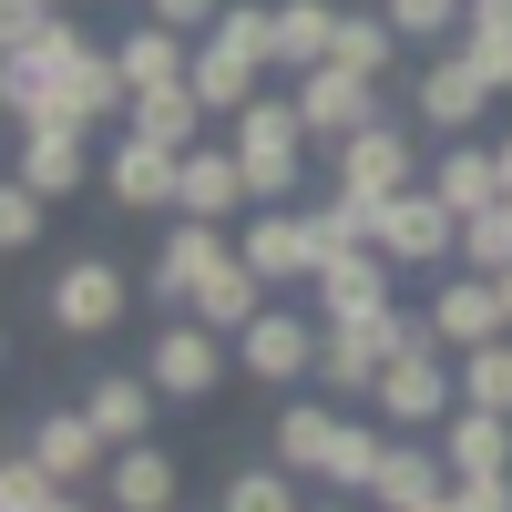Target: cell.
<instances>
[{"instance_id":"cell-6","label":"cell","mask_w":512,"mask_h":512,"mask_svg":"<svg viewBox=\"0 0 512 512\" xmlns=\"http://www.w3.org/2000/svg\"><path fill=\"white\" fill-rule=\"evenodd\" d=\"M226 256H236V236H226V226H195V216H175V226H164V246H154V267H144V297L185 318V308H195V287L216 277Z\"/></svg>"},{"instance_id":"cell-24","label":"cell","mask_w":512,"mask_h":512,"mask_svg":"<svg viewBox=\"0 0 512 512\" xmlns=\"http://www.w3.org/2000/svg\"><path fill=\"white\" fill-rule=\"evenodd\" d=\"M113 62L134 93H154V82H195V31H164V21H134L113 41Z\"/></svg>"},{"instance_id":"cell-30","label":"cell","mask_w":512,"mask_h":512,"mask_svg":"<svg viewBox=\"0 0 512 512\" xmlns=\"http://www.w3.org/2000/svg\"><path fill=\"white\" fill-rule=\"evenodd\" d=\"M134 134L195 154V134H205V93H195V82H154V93H134Z\"/></svg>"},{"instance_id":"cell-28","label":"cell","mask_w":512,"mask_h":512,"mask_svg":"<svg viewBox=\"0 0 512 512\" xmlns=\"http://www.w3.org/2000/svg\"><path fill=\"white\" fill-rule=\"evenodd\" d=\"M103 492H113V512H175V461H164L154 441H134V451H113V472H103Z\"/></svg>"},{"instance_id":"cell-12","label":"cell","mask_w":512,"mask_h":512,"mask_svg":"<svg viewBox=\"0 0 512 512\" xmlns=\"http://www.w3.org/2000/svg\"><path fill=\"white\" fill-rule=\"evenodd\" d=\"M41 123H134V82H123V62L113 52H82V62H62L52 72V103H41Z\"/></svg>"},{"instance_id":"cell-44","label":"cell","mask_w":512,"mask_h":512,"mask_svg":"<svg viewBox=\"0 0 512 512\" xmlns=\"http://www.w3.org/2000/svg\"><path fill=\"white\" fill-rule=\"evenodd\" d=\"M308 512H369V502H349V492H328V502H308Z\"/></svg>"},{"instance_id":"cell-4","label":"cell","mask_w":512,"mask_h":512,"mask_svg":"<svg viewBox=\"0 0 512 512\" xmlns=\"http://www.w3.org/2000/svg\"><path fill=\"white\" fill-rule=\"evenodd\" d=\"M328 175H338V195H359V205H390V195H410L420 175H431V164L410 154V134L390 113L369 123V134H349V144H328Z\"/></svg>"},{"instance_id":"cell-7","label":"cell","mask_w":512,"mask_h":512,"mask_svg":"<svg viewBox=\"0 0 512 512\" xmlns=\"http://www.w3.org/2000/svg\"><path fill=\"white\" fill-rule=\"evenodd\" d=\"M175 185H185V154L123 123V144L103 154V195L123 205V216H175Z\"/></svg>"},{"instance_id":"cell-1","label":"cell","mask_w":512,"mask_h":512,"mask_svg":"<svg viewBox=\"0 0 512 512\" xmlns=\"http://www.w3.org/2000/svg\"><path fill=\"white\" fill-rule=\"evenodd\" d=\"M226 144H236V164H246V185H256V205H297V185H308V113H297V93H256L236 123H226Z\"/></svg>"},{"instance_id":"cell-16","label":"cell","mask_w":512,"mask_h":512,"mask_svg":"<svg viewBox=\"0 0 512 512\" xmlns=\"http://www.w3.org/2000/svg\"><path fill=\"white\" fill-rule=\"evenodd\" d=\"M11 175L31 185V195H72V185H93L103 175V164H93V134H82V123H31V134H21V154H11Z\"/></svg>"},{"instance_id":"cell-41","label":"cell","mask_w":512,"mask_h":512,"mask_svg":"<svg viewBox=\"0 0 512 512\" xmlns=\"http://www.w3.org/2000/svg\"><path fill=\"white\" fill-rule=\"evenodd\" d=\"M461 512H512V472H482V482H461Z\"/></svg>"},{"instance_id":"cell-40","label":"cell","mask_w":512,"mask_h":512,"mask_svg":"<svg viewBox=\"0 0 512 512\" xmlns=\"http://www.w3.org/2000/svg\"><path fill=\"white\" fill-rule=\"evenodd\" d=\"M461 41H512V0H472V11H461Z\"/></svg>"},{"instance_id":"cell-14","label":"cell","mask_w":512,"mask_h":512,"mask_svg":"<svg viewBox=\"0 0 512 512\" xmlns=\"http://www.w3.org/2000/svg\"><path fill=\"white\" fill-rule=\"evenodd\" d=\"M431 328H441V349H492V338H512V308H502V277H472V267H451L441 297H431Z\"/></svg>"},{"instance_id":"cell-27","label":"cell","mask_w":512,"mask_h":512,"mask_svg":"<svg viewBox=\"0 0 512 512\" xmlns=\"http://www.w3.org/2000/svg\"><path fill=\"white\" fill-rule=\"evenodd\" d=\"M431 492H451V461L420 441V431H390V461H379V512H410V502H431Z\"/></svg>"},{"instance_id":"cell-19","label":"cell","mask_w":512,"mask_h":512,"mask_svg":"<svg viewBox=\"0 0 512 512\" xmlns=\"http://www.w3.org/2000/svg\"><path fill=\"white\" fill-rule=\"evenodd\" d=\"M308 287H318V318H379V308H400V297H390V256H379V246H338Z\"/></svg>"},{"instance_id":"cell-26","label":"cell","mask_w":512,"mask_h":512,"mask_svg":"<svg viewBox=\"0 0 512 512\" xmlns=\"http://www.w3.org/2000/svg\"><path fill=\"white\" fill-rule=\"evenodd\" d=\"M185 318H205L216 338H246L256 318H267V277H256L246 256H226V267H216V277L195 287V308H185Z\"/></svg>"},{"instance_id":"cell-21","label":"cell","mask_w":512,"mask_h":512,"mask_svg":"<svg viewBox=\"0 0 512 512\" xmlns=\"http://www.w3.org/2000/svg\"><path fill=\"white\" fill-rule=\"evenodd\" d=\"M82 410H93V431H103L113 451H134V441L154 431V410H164V390H154L144 369H103L93 390H82Z\"/></svg>"},{"instance_id":"cell-25","label":"cell","mask_w":512,"mask_h":512,"mask_svg":"<svg viewBox=\"0 0 512 512\" xmlns=\"http://www.w3.org/2000/svg\"><path fill=\"white\" fill-rule=\"evenodd\" d=\"M441 461H451V482L512 472V420H502V410H451V420H441Z\"/></svg>"},{"instance_id":"cell-33","label":"cell","mask_w":512,"mask_h":512,"mask_svg":"<svg viewBox=\"0 0 512 512\" xmlns=\"http://www.w3.org/2000/svg\"><path fill=\"white\" fill-rule=\"evenodd\" d=\"M390 52H400V31H390V11H349V21H338V62H349V72H390Z\"/></svg>"},{"instance_id":"cell-23","label":"cell","mask_w":512,"mask_h":512,"mask_svg":"<svg viewBox=\"0 0 512 512\" xmlns=\"http://www.w3.org/2000/svg\"><path fill=\"white\" fill-rule=\"evenodd\" d=\"M338 21H349L338 0H277V82L338 62Z\"/></svg>"},{"instance_id":"cell-38","label":"cell","mask_w":512,"mask_h":512,"mask_svg":"<svg viewBox=\"0 0 512 512\" xmlns=\"http://www.w3.org/2000/svg\"><path fill=\"white\" fill-rule=\"evenodd\" d=\"M41 205H52V195H31L11 175V195H0V246H41Z\"/></svg>"},{"instance_id":"cell-36","label":"cell","mask_w":512,"mask_h":512,"mask_svg":"<svg viewBox=\"0 0 512 512\" xmlns=\"http://www.w3.org/2000/svg\"><path fill=\"white\" fill-rule=\"evenodd\" d=\"M461 11L472 0H390V31L400 41H461Z\"/></svg>"},{"instance_id":"cell-11","label":"cell","mask_w":512,"mask_h":512,"mask_svg":"<svg viewBox=\"0 0 512 512\" xmlns=\"http://www.w3.org/2000/svg\"><path fill=\"white\" fill-rule=\"evenodd\" d=\"M287 93H297V113H308V134H318V144H349V134H369V123H379V82H369V72H349V62L297 72Z\"/></svg>"},{"instance_id":"cell-43","label":"cell","mask_w":512,"mask_h":512,"mask_svg":"<svg viewBox=\"0 0 512 512\" xmlns=\"http://www.w3.org/2000/svg\"><path fill=\"white\" fill-rule=\"evenodd\" d=\"M41 512H93V502H82V492H52V502H41Z\"/></svg>"},{"instance_id":"cell-45","label":"cell","mask_w":512,"mask_h":512,"mask_svg":"<svg viewBox=\"0 0 512 512\" xmlns=\"http://www.w3.org/2000/svg\"><path fill=\"white\" fill-rule=\"evenodd\" d=\"M502 195H512V134H502Z\"/></svg>"},{"instance_id":"cell-34","label":"cell","mask_w":512,"mask_h":512,"mask_svg":"<svg viewBox=\"0 0 512 512\" xmlns=\"http://www.w3.org/2000/svg\"><path fill=\"white\" fill-rule=\"evenodd\" d=\"M461 267H472V277H502V267H512V205L461 216Z\"/></svg>"},{"instance_id":"cell-2","label":"cell","mask_w":512,"mask_h":512,"mask_svg":"<svg viewBox=\"0 0 512 512\" xmlns=\"http://www.w3.org/2000/svg\"><path fill=\"white\" fill-rule=\"evenodd\" d=\"M359 410H379L390 431H441V420L461 410V359L441 349V338H420V349H400L390 369H379V390Z\"/></svg>"},{"instance_id":"cell-18","label":"cell","mask_w":512,"mask_h":512,"mask_svg":"<svg viewBox=\"0 0 512 512\" xmlns=\"http://www.w3.org/2000/svg\"><path fill=\"white\" fill-rule=\"evenodd\" d=\"M420 185H431V195L451 205V216H482V205H512V195H502V144H472V134H451V144L431 154V175H420Z\"/></svg>"},{"instance_id":"cell-3","label":"cell","mask_w":512,"mask_h":512,"mask_svg":"<svg viewBox=\"0 0 512 512\" xmlns=\"http://www.w3.org/2000/svg\"><path fill=\"white\" fill-rule=\"evenodd\" d=\"M123 308H134V277H123L113 256H62V277L41 287V318L62 338H113Z\"/></svg>"},{"instance_id":"cell-39","label":"cell","mask_w":512,"mask_h":512,"mask_svg":"<svg viewBox=\"0 0 512 512\" xmlns=\"http://www.w3.org/2000/svg\"><path fill=\"white\" fill-rule=\"evenodd\" d=\"M144 21H164V31H195V41H205V31L226 21V0H144Z\"/></svg>"},{"instance_id":"cell-5","label":"cell","mask_w":512,"mask_h":512,"mask_svg":"<svg viewBox=\"0 0 512 512\" xmlns=\"http://www.w3.org/2000/svg\"><path fill=\"white\" fill-rule=\"evenodd\" d=\"M236 256H246L267 287H297V277H318V267H328L318 216H297V205H256V216L236 226Z\"/></svg>"},{"instance_id":"cell-17","label":"cell","mask_w":512,"mask_h":512,"mask_svg":"<svg viewBox=\"0 0 512 512\" xmlns=\"http://www.w3.org/2000/svg\"><path fill=\"white\" fill-rule=\"evenodd\" d=\"M246 205H256V185H246L236 144H195V154H185V185H175V216H195V226H236Z\"/></svg>"},{"instance_id":"cell-10","label":"cell","mask_w":512,"mask_h":512,"mask_svg":"<svg viewBox=\"0 0 512 512\" xmlns=\"http://www.w3.org/2000/svg\"><path fill=\"white\" fill-rule=\"evenodd\" d=\"M379 256H390V267H451L461 256V216L431 185H410V195L379 205Z\"/></svg>"},{"instance_id":"cell-20","label":"cell","mask_w":512,"mask_h":512,"mask_svg":"<svg viewBox=\"0 0 512 512\" xmlns=\"http://www.w3.org/2000/svg\"><path fill=\"white\" fill-rule=\"evenodd\" d=\"M338 431H349V410H338L328 390H318V400H287V410H277V461L318 492V482H328V461H338Z\"/></svg>"},{"instance_id":"cell-35","label":"cell","mask_w":512,"mask_h":512,"mask_svg":"<svg viewBox=\"0 0 512 512\" xmlns=\"http://www.w3.org/2000/svg\"><path fill=\"white\" fill-rule=\"evenodd\" d=\"M318 216V246L338 256V246H379V205H359V195H328V205H308Z\"/></svg>"},{"instance_id":"cell-13","label":"cell","mask_w":512,"mask_h":512,"mask_svg":"<svg viewBox=\"0 0 512 512\" xmlns=\"http://www.w3.org/2000/svg\"><path fill=\"white\" fill-rule=\"evenodd\" d=\"M410 103H420V123H431V134H472V123L492 113V72H482V62L461 52V41H451L441 62H420Z\"/></svg>"},{"instance_id":"cell-37","label":"cell","mask_w":512,"mask_h":512,"mask_svg":"<svg viewBox=\"0 0 512 512\" xmlns=\"http://www.w3.org/2000/svg\"><path fill=\"white\" fill-rule=\"evenodd\" d=\"M52 492H62V482L41 472L31 451H11V472H0V512H41V502H52Z\"/></svg>"},{"instance_id":"cell-22","label":"cell","mask_w":512,"mask_h":512,"mask_svg":"<svg viewBox=\"0 0 512 512\" xmlns=\"http://www.w3.org/2000/svg\"><path fill=\"white\" fill-rule=\"evenodd\" d=\"M267 82H277V72L256 62V52H236V41H216V31L195 41V93H205V113H226V123H236L256 93H267Z\"/></svg>"},{"instance_id":"cell-29","label":"cell","mask_w":512,"mask_h":512,"mask_svg":"<svg viewBox=\"0 0 512 512\" xmlns=\"http://www.w3.org/2000/svg\"><path fill=\"white\" fill-rule=\"evenodd\" d=\"M379 461H390V420H379V410L359 420V410H349V431H338V461H328V482H318V492L369 502V492H379Z\"/></svg>"},{"instance_id":"cell-8","label":"cell","mask_w":512,"mask_h":512,"mask_svg":"<svg viewBox=\"0 0 512 512\" xmlns=\"http://www.w3.org/2000/svg\"><path fill=\"white\" fill-rule=\"evenodd\" d=\"M144 379H154L164 400H216V379H226V338L205 328V318L154 328V338H144Z\"/></svg>"},{"instance_id":"cell-42","label":"cell","mask_w":512,"mask_h":512,"mask_svg":"<svg viewBox=\"0 0 512 512\" xmlns=\"http://www.w3.org/2000/svg\"><path fill=\"white\" fill-rule=\"evenodd\" d=\"M410 512H461V482H451V492H431V502H410Z\"/></svg>"},{"instance_id":"cell-31","label":"cell","mask_w":512,"mask_h":512,"mask_svg":"<svg viewBox=\"0 0 512 512\" xmlns=\"http://www.w3.org/2000/svg\"><path fill=\"white\" fill-rule=\"evenodd\" d=\"M461 410H502V420H512V338L461 349Z\"/></svg>"},{"instance_id":"cell-15","label":"cell","mask_w":512,"mask_h":512,"mask_svg":"<svg viewBox=\"0 0 512 512\" xmlns=\"http://www.w3.org/2000/svg\"><path fill=\"white\" fill-rule=\"evenodd\" d=\"M21 451H31V461H41V472H52L62 492H82V482H103V472H113V441L93 431V410H41Z\"/></svg>"},{"instance_id":"cell-9","label":"cell","mask_w":512,"mask_h":512,"mask_svg":"<svg viewBox=\"0 0 512 512\" xmlns=\"http://www.w3.org/2000/svg\"><path fill=\"white\" fill-rule=\"evenodd\" d=\"M246 379H267V390H318V318L308 308H267L246 338H236Z\"/></svg>"},{"instance_id":"cell-32","label":"cell","mask_w":512,"mask_h":512,"mask_svg":"<svg viewBox=\"0 0 512 512\" xmlns=\"http://www.w3.org/2000/svg\"><path fill=\"white\" fill-rule=\"evenodd\" d=\"M297 492H308V482H297L287 461H246V472L226 482V512H308Z\"/></svg>"}]
</instances>
